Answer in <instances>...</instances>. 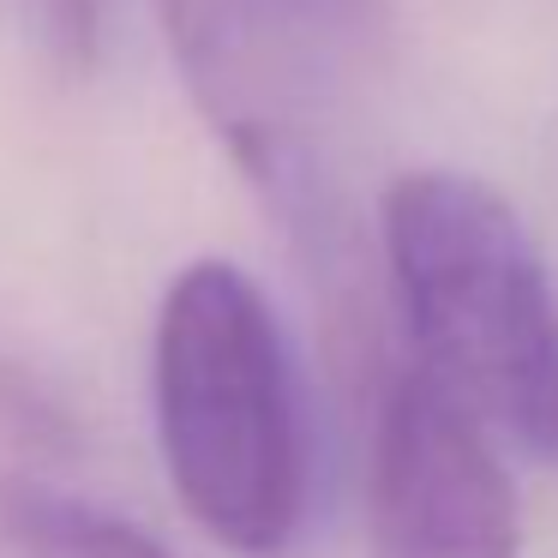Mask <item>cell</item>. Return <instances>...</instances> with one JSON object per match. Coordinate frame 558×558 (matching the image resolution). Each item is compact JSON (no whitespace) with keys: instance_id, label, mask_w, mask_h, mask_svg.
<instances>
[{"instance_id":"cell-5","label":"cell","mask_w":558,"mask_h":558,"mask_svg":"<svg viewBox=\"0 0 558 558\" xmlns=\"http://www.w3.org/2000/svg\"><path fill=\"white\" fill-rule=\"evenodd\" d=\"M0 534L19 558H169L157 534L43 481L0 486Z\"/></svg>"},{"instance_id":"cell-4","label":"cell","mask_w":558,"mask_h":558,"mask_svg":"<svg viewBox=\"0 0 558 558\" xmlns=\"http://www.w3.org/2000/svg\"><path fill=\"white\" fill-rule=\"evenodd\" d=\"M517 486L493 426L433 373L385 385L366 450V553L373 558H517Z\"/></svg>"},{"instance_id":"cell-1","label":"cell","mask_w":558,"mask_h":558,"mask_svg":"<svg viewBox=\"0 0 558 558\" xmlns=\"http://www.w3.org/2000/svg\"><path fill=\"white\" fill-rule=\"evenodd\" d=\"M157 445L186 517L241 558H282L313 505L306 397L258 282L193 258L169 282L150 349Z\"/></svg>"},{"instance_id":"cell-2","label":"cell","mask_w":558,"mask_h":558,"mask_svg":"<svg viewBox=\"0 0 558 558\" xmlns=\"http://www.w3.org/2000/svg\"><path fill=\"white\" fill-rule=\"evenodd\" d=\"M378 246L414 366L558 462V282L529 222L474 174L409 169L378 198Z\"/></svg>"},{"instance_id":"cell-3","label":"cell","mask_w":558,"mask_h":558,"mask_svg":"<svg viewBox=\"0 0 558 558\" xmlns=\"http://www.w3.org/2000/svg\"><path fill=\"white\" fill-rule=\"evenodd\" d=\"M234 169L306 246L337 241V145L385 61V0H150Z\"/></svg>"},{"instance_id":"cell-6","label":"cell","mask_w":558,"mask_h":558,"mask_svg":"<svg viewBox=\"0 0 558 558\" xmlns=\"http://www.w3.org/2000/svg\"><path fill=\"white\" fill-rule=\"evenodd\" d=\"M25 31L61 73H85L102 54V0H19Z\"/></svg>"}]
</instances>
